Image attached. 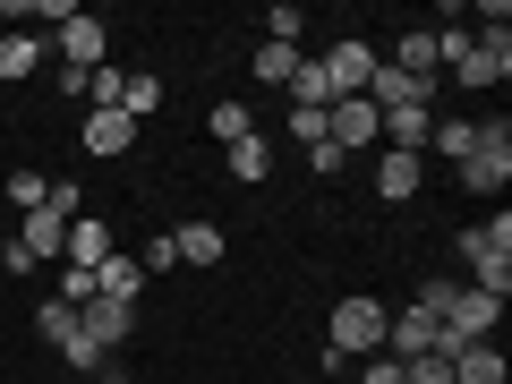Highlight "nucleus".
<instances>
[{"label": "nucleus", "instance_id": "17", "mask_svg": "<svg viewBox=\"0 0 512 384\" xmlns=\"http://www.w3.org/2000/svg\"><path fill=\"white\" fill-rule=\"evenodd\" d=\"M248 77H256V86H291V77H299V43H256Z\"/></svg>", "mask_w": 512, "mask_h": 384}, {"label": "nucleus", "instance_id": "13", "mask_svg": "<svg viewBox=\"0 0 512 384\" xmlns=\"http://www.w3.org/2000/svg\"><path fill=\"white\" fill-rule=\"evenodd\" d=\"M222 171H231V180H265V171H274V137H265V128H256V137H239V146H222Z\"/></svg>", "mask_w": 512, "mask_h": 384}, {"label": "nucleus", "instance_id": "9", "mask_svg": "<svg viewBox=\"0 0 512 384\" xmlns=\"http://www.w3.org/2000/svg\"><path fill=\"white\" fill-rule=\"evenodd\" d=\"M103 256H111V222L77 214V222H69V239H60V265H69V274H94Z\"/></svg>", "mask_w": 512, "mask_h": 384}, {"label": "nucleus", "instance_id": "14", "mask_svg": "<svg viewBox=\"0 0 512 384\" xmlns=\"http://www.w3.org/2000/svg\"><path fill=\"white\" fill-rule=\"evenodd\" d=\"M367 103H376V111H410V103H427V86H419V77H402V69H384V60H376V77H367Z\"/></svg>", "mask_w": 512, "mask_h": 384}, {"label": "nucleus", "instance_id": "28", "mask_svg": "<svg viewBox=\"0 0 512 384\" xmlns=\"http://www.w3.org/2000/svg\"><path fill=\"white\" fill-rule=\"evenodd\" d=\"M299 26H308V18H299L291 0H282V9H265V43H299Z\"/></svg>", "mask_w": 512, "mask_h": 384}, {"label": "nucleus", "instance_id": "21", "mask_svg": "<svg viewBox=\"0 0 512 384\" xmlns=\"http://www.w3.org/2000/svg\"><path fill=\"white\" fill-rule=\"evenodd\" d=\"M427 146H436L444 163H470V146H478V120H436V128H427Z\"/></svg>", "mask_w": 512, "mask_h": 384}, {"label": "nucleus", "instance_id": "18", "mask_svg": "<svg viewBox=\"0 0 512 384\" xmlns=\"http://www.w3.org/2000/svg\"><path fill=\"white\" fill-rule=\"evenodd\" d=\"M171 248H180V265H222V231H214V222H180Z\"/></svg>", "mask_w": 512, "mask_h": 384}, {"label": "nucleus", "instance_id": "16", "mask_svg": "<svg viewBox=\"0 0 512 384\" xmlns=\"http://www.w3.org/2000/svg\"><path fill=\"white\" fill-rule=\"evenodd\" d=\"M453 384H504V350H495V342L453 350Z\"/></svg>", "mask_w": 512, "mask_h": 384}, {"label": "nucleus", "instance_id": "4", "mask_svg": "<svg viewBox=\"0 0 512 384\" xmlns=\"http://www.w3.org/2000/svg\"><path fill=\"white\" fill-rule=\"evenodd\" d=\"M325 128H333V146H342L350 163H359V154H376V146H384V111L367 103V94H350V103H333V111H325Z\"/></svg>", "mask_w": 512, "mask_h": 384}, {"label": "nucleus", "instance_id": "27", "mask_svg": "<svg viewBox=\"0 0 512 384\" xmlns=\"http://www.w3.org/2000/svg\"><path fill=\"white\" fill-rule=\"evenodd\" d=\"M291 137H299V146L316 154V146H325V137H333V128H325V111H299V103H291Z\"/></svg>", "mask_w": 512, "mask_h": 384}, {"label": "nucleus", "instance_id": "25", "mask_svg": "<svg viewBox=\"0 0 512 384\" xmlns=\"http://www.w3.org/2000/svg\"><path fill=\"white\" fill-rule=\"evenodd\" d=\"M171 265H180V248H171V231H154L146 248H137V274L154 282V274H171Z\"/></svg>", "mask_w": 512, "mask_h": 384}, {"label": "nucleus", "instance_id": "29", "mask_svg": "<svg viewBox=\"0 0 512 384\" xmlns=\"http://www.w3.org/2000/svg\"><path fill=\"white\" fill-rule=\"evenodd\" d=\"M43 188H52V180H35V171H9V205H18V214H35Z\"/></svg>", "mask_w": 512, "mask_h": 384}, {"label": "nucleus", "instance_id": "6", "mask_svg": "<svg viewBox=\"0 0 512 384\" xmlns=\"http://www.w3.org/2000/svg\"><path fill=\"white\" fill-rule=\"evenodd\" d=\"M77 333H86V342L111 359V350L137 333V308H128V299H86V308H77Z\"/></svg>", "mask_w": 512, "mask_h": 384}, {"label": "nucleus", "instance_id": "31", "mask_svg": "<svg viewBox=\"0 0 512 384\" xmlns=\"http://www.w3.org/2000/svg\"><path fill=\"white\" fill-rule=\"evenodd\" d=\"M359 384H402V359H384V350H376V359H359Z\"/></svg>", "mask_w": 512, "mask_h": 384}, {"label": "nucleus", "instance_id": "19", "mask_svg": "<svg viewBox=\"0 0 512 384\" xmlns=\"http://www.w3.org/2000/svg\"><path fill=\"white\" fill-rule=\"evenodd\" d=\"M205 128H214V146H239V137H256V111L239 103V94H222V103H214V120H205Z\"/></svg>", "mask_w": 512, "mask_h": 384}, {"label": "nucleus", "instance_id": "23", "mask_svg": "<svg viewBox=\"0 0 512 384\" xmlns=\"http://www.w3.org/2000/svg\"><path fill=\"white\" fill-rule=\"evenodd\" d=\"M120 111H128V120H154V111H163V77H128V86H120Z\"/></svg>", "mask_w": 512, "mask_h": 384}, {"label": "nucleus", "instance_id": "33", "mask_svg": "<svg viewBox=\"0 0 512 384\" xmlns=\"http://www.w3.org/2000/svg\"><path fill=\"white\" fill-rule=\"evenodd\" d=\"M0 248H9V231H0Z\"/></svg>", "mask_w": 512, "mask_h": 384}, {"label": "nucleus", "instance_id": "5", "mask_svg": "<svg viewBox=\"0 0 512 384\" xmlns=\"http://www.w3.org/2000/svg\"><path fill=\"white\" fill-rule=\"evenodd\" d=\"M103 43H111V26L86 18V9H69V18H60V35H52V52L69 60V77H86V69H103Z\"/></svg>", "mask_w": 512, "mask_h": 384}, {"label": "nucleus", "instance_id": "15", "mask_svg": "<svg viewBox=\"0 0 512 384\" xmlns=\"http://www.w3.org/2000/svg\"><path fill=\"white\" fill-rule=\"evenodd\" d=\"M43 52H52V43H35V35H0V86H26V77L43 69Z\"/></svg>", "mask_w": 512, "mask_h": 384}, {"label": "nucleus", "instance_id": "32", "mask_svg": "<svg viewBox=\"0 0 512 384\" xmlns=\"http://www.w3.org/2000/svg\"><path fill=\"white\" fill-rule=\"evenodd\" d=\"M94 384H128V376H120V367H103V376H94Z\"/></svg>", "mask_w": 512, "mask_h": 384}, {"label": "nucleus", "instance_id": "7", "mask_svg": "<svg viewBox=\"0 0 512 384\" xmlns=\"http://www.w3.org/2000/svg\"><path fill=\"white\" fill-rule=\"evenodd\" d=\"M436 325H444V316H427L419 299L393 308V325H384V359H427V350H436Z\"/></svg>", "mask_w": 512, "mask_h": 384}, {"label": "nucleus", "instance_id": "11", "mask_svg": "<svg viewBox=\"0 0 512 384\" xmlns=\"http://www.w3.org/2000/svg\"><path fill=\"white\" fill-rule=\"evenodd\" d=\"M384 69H402V77H419V86H427V77L444 69V52H436V26H410V35H402V52L384 60Z\"/></svg>", "mask_w": 512, "mask_h": 384}, {"label": "nucleus", "instance_id": "30", "mask_svg": "<svg viewBox=\"0 0 512 384\" xmlns=\"http://www.w3.org/2000/svg\"><path fill=\"white\" fill-rule=\"evenodd\" d=\"M60 359H69V367H86V376H103V350H94L86 333H69V342H60Z\"/></svg>", "mask_w": 512, "mask_h": 384}, {"label": "nucleus", "instance_id": "20", "mask_svg": "<svg viewBox=\"0 0 512 384\" xmlns=\"http://www.w3.org/2000/svg\"><path fill=\"white\" fill-rule=\"evenodd\" d=\"M120 86H128V69H111V60H103V69H86V77H77L86 111H120Z\"/></svg>", "mask_w": 512, "mask_h": 384}, {"label": "nucleus", "instance_id": "8", "mask_svg": "<svg viewBox=\"0 0 512 384\" xmlns=\"http://www.w3.org/2000/svg\"><path fill=\"white\" fill-rule=\"evenodd\" d=\"M419 180H427V154H393V146L376 154V197L384 205H410V197H419Z\"/></svg>", "mask_w": 512, "mask_h": 384}, {"label": "nucleus", "instance_id": "12", "mask_svg": "<svg viewBox=\"0 0 512 384\" xmlns=\"http://www.w3.org/2000/svg\"><path fill=\"white\" fill-rule=\"evenodd\" d=\"M137 291H146V274H137V256H120V248H111L103 265H94V299H128V308H137Z\"/></svg>", "mask_w": 512, "mask_h": 384}, {"label": "nucleus", "instance_id": "2", "mask_svg": "<svg viewBox=\"0 0 512 384\" xmlns=\"http://www.w3.org/2000/svg\"><path fill=\"white\" fill-rule=\"evenodd\" d=\"M384 325H393V308H384V299H333L325 350H342V359L359 367V359H376V350H384Z\"/></svg>", "mask_w": 512, "mask_h": 384}, {"label": "nucleus", "instance_id": "1", "mask_svg": "<svg viewBox=\"0 0 512 384\" xmlns=\"http://www.w3.org/2000/svg\"><path fill=\"white\" fill-rule=\"evenodd\" d=\"M461 265L478 274V291L512 299V214H495V222H470V231H461Z\"/></svg>", "mask_w": 512, "mask_h": 384}, {"label": "nucleus", "instance_id": "26", "mask_svg": "<svg viewBox=\"0 0 512 384\" xmlns=\"http://www.w3.org/2000/svg\"><path fill=\"white\" fill-rule=\"evenodd\" d=\"M402 384H453V359H436V350L427 359H402Z\"/></svg>", "mask_w": 512, "mask_h": 384}, {"label": "nucleus", "instance_id": "3", "mask_svg": "<svg viewBox=\"0 0 512 384\" xmlns=\"http://www.w3.org/2000/svg\"><path fill=\"white\" fill-rule=\"evenodd\" d=\"M504 180H512V128L478 120V146H470V163H461V188H470V197H504Z\"/></svg>", "mask_w": 512, "mask_h": 384}, {"label": "nucleus", "instance_id": "10", "mask_svg": "<svg viewBox=\"0 0 512 384\" xmlns=\"http://www.w3.org/2000/svg\"><path fill=\"white\" fill-rule=\"evenodd\" d=\"M128 146H137V120H128V111H86V154L120 163Z\"/></svg>", "mask_w": 512, "mask_h": 384}, {"label": "nucleus", "instance_id": "22", "mask_svg": "<svg viewBox=\"0 0 512 384\" xmlns=\"http://www.w3.org/2000/svg\"><path fill=\"white\" fill-rule=\"evenodd\" d=\"M291 103H299V111H333V86H325V69H316V60H299V77H291Z\"/></svg>", "mask_w": 512, "mask_h": 384}, {"label": "nucleus", "instance_id": "24", "mask_svg": "<svg viewBox=\"0 0 512 384\" xmlns=\"http://www.w3.org/2000/svg\"><path fill=\"white\" fill-rule=\"evenodd\" d=\"M35 333H43V342H69V333H77V308H69V299H43V308H35Z\"/></svg>", "mask_w": 512, "mask_h": 384}]
</instances>
